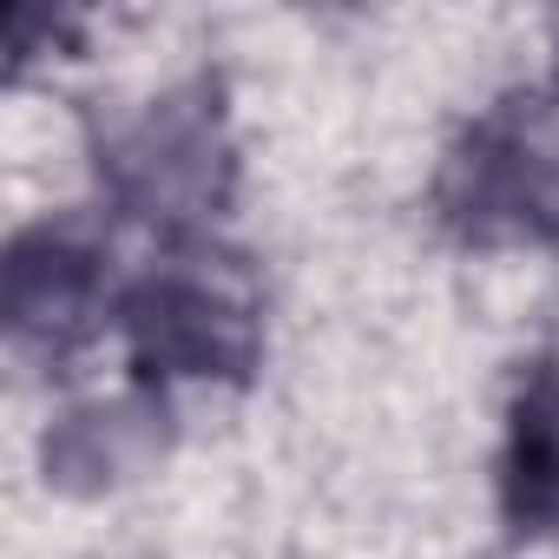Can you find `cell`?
Listing matches in <instances>:
<instances>
[{
	"instance_id": "obj_1",
	"label": "cell",
	"mask_w": 559,
	"mask_h": 559,
	"mask_svg": "<svg viewBox=\"0 0 559 559\" xmlns=\"http://www.w3.org/2000/svg\"><path fill=\"white\" fill-rule=\"evenodd\" d=\"M441 217L467 243H552L559 237V139L539 112H487L441 171Z\"/></svg>"
},
{
	"instance_id": "obj_2",
	"label": "cell",
	"mask_w": 559,
	"mask_h": 559,
	"mask_svg": "<svg viewBox=\"0 0 559 559\" xmlns=\"http://www.w3.org/2000/svg\"><path fill=\"white\" fill-rule=\"evenodd\" d=\"M119 323H126L139 382H178V376L243 382L263 349L250 297H237L230 284H217L191 263L139 276L119 297Z\"/></svg>"
},
{
	"instance_id": "obj_3",
	"label": "cell",
	"mask_w": 559,
	"mask_h": 559,
	"mask_svg": "<svg viewBox=\"0 0 559 559\" xmlns=\"http://www.w3.org/2000/svg\"><path fill=\"white\" fill-rule=\"evenodd\" d=\"M99 171L119 191V204L145 217H217V204L230 198V145L211 86L152 99V112L106 145Z\"/></svg>"
},
{
	"instance_id": "obj_4",
	"label": "cell",
	"mask_w": 559,
	"mask_h": 559,
	"mask_svg": "<svg viewBox=\"0 0 559 559\" xmlns=\"http://www.w3.org/2000/svg\"><path fill=\"white\" fill-rule=\"evenodd\" d=\"M106 317L99 257L67 230H21L8 250V330L21 349L60 362Z\"/></svg>"
},
{
	"instance_id": "obj_5",
	"label": "cell",
	"mask_w": 559,
	"mask_h": 559,
	"mask_svg": "<svg viewBox=\"0 0 559 559\" xmlns=\"http://www.w3.org/2000/svg\"><path fill=\"white\" fill-rule=\"evenodd\" d=\"M158 421H165V408L152 395H119V402H93V408L60 415L47 435V480L80 487V493L126 480L158 448Z\"/></svg>"
},
{
	"instance_id": "obj_6",
	"label": "cell",
	"mask_w": 559,
	"mask_h": 559,
	"mask_svg": "<svg viewBox=\"0 0 559 559\" xmlns=\"http://www.w3.org/2000/svg\"><path fill=\"white\" fill-rule=\"evenodd\" d=\"M500 507H507V526L526 539L559 533V369H533V382L513 402Z\"/></svg>"
}]
</instances>
